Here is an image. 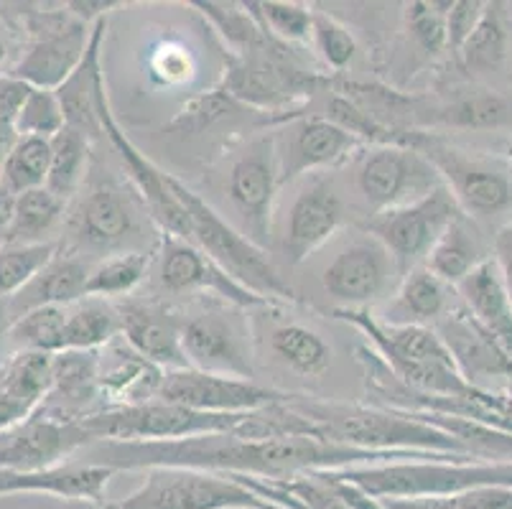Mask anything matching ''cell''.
<instances>
[{"label": "cell", "instance_id": "obj_1", "mask_svg": "<svg viewBox=\"0 0 512 509\" xmlns=\"http://www.w3.org/2000/svg\"><path fill=\"white\" fill-rule=\"evenodd\" d=\"M288 405L314 423L319 441L375 451V454H446L472 459L454 436L421 420L416 413L377 408V405L367 408V405L321 403L291 392H288Z\"/></svg>", "mask_w": 512, "mask_h": 509}, {"label": "cell", "instance_id": "obj_2", "mask_svg": "<svg viewBox=\"0 0 512 509\" xmlns=\"http://www.w3.org/2000/svg\"><path fill=\"white\" fill-rule=\"evenodd\" d=\"M334 319L367 336L370 347L390 372L411 390L446 398H479L482 390L469 385L434 326L385 324L370 308H334Z\"/></svg>", "mask_w": 512, "mask_h": 509}, {"label": "cell", "instance_id": "obj_3", "mask_svg": "<svg viewBox=\"0 0 512 509\" xmlns=\"http://www.w3.org/2000/svg\"><path fill=\"white\" fill-rule=\"evenodd\" d=\"M375 499L456 497L482 487H512V464L434 454L423 459L332 471Z\"/></svg>", "mask_w": 512, "mask_h": 509}, {"label": "cell", "instance_id": "obj_4", "mask_svg": "<svg viewBox=\"0 0 512 509\" xmlns=\"http://www.w3.org/2000/svg\"><path fill=\"white\" fill-rule=\"evenodd\" d=\"M171 186L179 196L181 207L186 209L189 219V237L186 242L197 245L199 250L207 252L214 263L232 275L237 283L250 288L258 296L268 298L278 308L299 303V296L288 286L273 260L265 255L260 245L242 235L240 227H232L222 214L214 212L197 191H192L181 179L171 174Z\"/></svg>", "mask_w": 512, "mask_h": 509}, {"label": "cell", "instance_id": "obj_5", "mask_svg": "<svg viewBox=\"0 0 512 509\" xmlns=\"http://www.w3.org/2000/svg\"><path fill=\"white\" fill-rule=\"evenodd\" d=\"M148 224L153 219L138 191L113 179H87L67 212L72 252L82 258L85 250L105 252L107 258L120 252H146Z\"/></svg>", "mask_w": 512, "mask_h": 509}, {"label": "cell", "instance_id": "obj_6", "mask_svg": "<svg viewBox=\"0 0 512 509\" xmlns=\"http://www.w3.org/2000/svg\"><path fill=\"white\" fill-rule=\"evenodd\" d=\"M332 77L301 67L296 54L286 44L250 54H227V67L217 90L225 92L237 105L273 112L276 120L299 102L311 100L316 92L327 90Z\"/></svg>", "mask_w": 512, "mask_h": 509}, {"label": "cell", "instance_id": "obj_7", "mask_svg": "<svg viewBox=\"0 0 512 509\" xmlns=\"http://www.w3.org/2000/svg\"><path fill=\"white\" fill-rule=\"evenodd\" d=\"M250 413L214 415L181 405L148 400L138 405H118L102 408L85 415L82 426L92 441L138 443V441H181V438L202 436H242L248 426Z\"/></svg>", "mask_w": 512, "mask_h": 509}, {"label": "cell", "instance_id": "obj_8", "mask_svg": "<svg viewBox=\"0 0 512 509\" xmlns=\"http://www.w3.org/2000/svg\"><path fill=\"white\" fill-rule=\"evenodd\" d=\"M413 148L434 163L441 181L469 219L492 222L512 212V171L507 163L474 156L428 133H416Z\"/></svg>", "mask_w": 512, "mask_h": 509}, {"label": "cell", "instance_id": "obj_9", "mask_svg": "<svg viewBox=\"0 0 512 509\" xmlns=\"http://www.w3.org/2000/svg\"><path fill=\"white\" fill-rule=\"evenodd\" d=\"M230 474L158 466L146 469V479L133 494L110 509H273Z\"/></svg>", "mask_w": 512, "mask_h": 509}, {"label": "cell", "instance_id": "obj_10", "mask_svg": "<svg viewBox=\"0 0 512 509\" xmlns=\"http://www.w3.org/2000/svg\"><path fill=\"white\" fill-rule=\"evenodd\" d=\"M245 308L212 301L184 316L181 347L189 367L214 375L253 380V339Z\"/></svg>", "mask_w": 512, "mask_h": 509}, {"label": "cell", "instance_id": "obj_11", "mask_svg": "<svg viewBox=\"0 0 512 509\" xmlns=\"http://www.w3.org/2000/svg\"><path fill=\"white\" fill-rule=\"evenodd\" d=\"M26 28L31 41L8 74L29 87L59 90L85 59L92 26L62 8V11H31Z\"/></svg>", "mask_w": 512, "mask_h": 509}, {"label": "cell", "instance_id": "obj_12", "mask_svg": "<svg viewBox=\"0 0 512 509\" xmlns=\"http://www.w3.org/2000/svg\"><path fill=\"white\" fill-rule=\"evenodd\" d=\"M462 214L454 194L444 184L418 202L370 217L367 235L383 242L403 278L413 268H421L426 263L428 252L434 250L446 227Z\"/></svg>", "mask_w": 512, "mask_h": 509}, {"label": "cell", "instance_id": "obj_13", "mask_svg": "<svg viewBox=\"0 0 512 509\" xmlns=\"http://www.w3.org/2000/svg\"><path fill=\"white\" fill-rule=\"evenodd\" d=\"M281 189L276 135L263 133L237 153L225 179L227 199L240 219V232L255 245L271 240L273 204Z\"/></svg>", "mask_w": 512, "mask_h": 509}, {"label": "cell", "instance_id": "obj_14", "mask_svg": "<svg viewBox=\"0 0 512 509\" xmlns=\"http://www.w3.org/2000/svg\"><path fill=\"white\" fill-rule=\"evenodd\" d=\"M444 186L439 171L413 146H372L357 168V189L370 217L418 202Z\"/></svg>", "mask_w": 512, "mask_h": 509}, {"label": "cell", "instance_id": "obj_15", "mask_svg": "<svg viewBox=\"0 0 512 509\" xmlns=\"http://www.w3.org/2000/svg\"><path fill=\"white\" fill-rule=\"evenodd\" d=\"M156 280L158 286L169 293H197V296H212L214 301H225L237 308H278L268 298L258 296L242 283H237L227 270L209 258L207 252L199 250L192 242L181 237L161 235L156 247Z\"/></svg>", "mask_w": 512, "mask_h": 509}, {"label": "cell", "instance_id": "obj_16", "mask_svg": "<svg viewBox=\"0 0 512 509\" xmlns=\"http://www.w3.org/2000/svg\"><path fill=\"white\" fill-rule=\"evenodd\" d=\"M92 436L79 418H62L39 408L18 426L0 433V469L46 471L74 461L92 446Z\"/></svg>", "mask_w": 512, "mask_h": 509}, {"label": "cell", "instance_id": "obj_17", "mask_svg": "<svg viewBox=\"0 0 512 509\" xmlns=\"http://www.w3.org/2000/svg\"><path fill=\"white\" fill-rule=\"evenodd\" d=\"M278 125L281 133L273 135L281 166V186L293 184L306 174L337 168L365 146L357 135L324 115H293L278 120Z\"/></svg>", "mask_w": 512, "mask_h": 509}, {"label": "cell", "instance_id": "obj_18", "mask_svg": "<svg viewBox=\"0 0 512 509\" xmlns=\"http://www.w3.org/2000/svg\"><path fill=\"white\" fill-rule=\"evenodd\" d=\"M286 395L288 392L263 387L255 380H240V377L214 375V372L184 367V370L164 372L156 400L199 410V413L240 415L281 403Z\"/></svg>", "mask_w": 512, "mask_h": 509}, {"label": "cell", "instance_id": "obj_19", "mask_svg": "<svg viewBox=\"0 0 512 509\" xmlns=\"http://www.w3.org/2000/svg\"><path fill=\"white\" fill-rule=\"evenodd\" d=\"M395 278L400 270L393 255L380 240L362 235L334 255L321 273V286L337 308H370L395 286Z\"/></svg>", "mask_w": 512, "mask_h": 509}, {"label": "cell", "instance_id": "obj_20", "mask_svg": "<svg viewBox=\"0 0 512 509\" xmlns=\"http://www.w3.org/2000/svg\"><path fill=\"white\" fill-rule=\"evenodd\" d=\"M439 331L441 342L449 349L456 370L472 387L482 392H495V382H502L505 390L507 380L512 377V359L505 349L492 339L477 321L472 319L462 301L454 303L444 314V319L434 326ZM497 395V392H495Z\"/></svg>", "mask_w": 512, "mask_h": 509}, {"label": "cell", "instance_id": "obj_21", "mask_svg": "<svg viewBox=\"0 0 512 509\" xmlns=\"http://www.w3.org/2000/svg\"><path fill=\"white\" fill-rule=\"evenodd\" d=\"M344 227V202L334 179L316 176L291 204L283 235L288 265H301Z\"/></svg>", "mask_w": 512, "mask_h": 509}, {"label": "cell", "instance_id": "obj_22", "mask_svg": "<svg viewBox=\"0 0 512 509\" xmlns=\"http://www.w3.org/2000/svg\"><path fill=\"white\" fill-rule=\"evenodd\" d=\"M120 336L130 349L161 370L189 367L181 347L184 314L161 301L120 303Z\"/></svg>", "mask_w": 512, "mask_h": 509}, {"label": "cell", "instance_id": "obj_23", "mask_svg": "<svg viewBox=\"0 0 512 509\" xmlns=\"http://www.w3.org/2000/svg\"><path fill=\"white\" fill-rule=\"evenodd\" d=\"M118 471L100 464L69 461L46 471L0 469V497L46 494L69 504H107V484Z\"/></svg>", "mask_w": 512, "mask_h": 509}, {"label": "cell", "instance_id": "obj_24", "mask_svg": "<svg viewBox=\"0 0 512 509\" xmlns=\"http://www.w3.org/2000/svg\"><path fill=\"white\" fill-rule=\"evenodd\" d=\"M105 31L107 21L102 18V21L92 26L90 46H87L82 64L57 90L67 128L77 130L87 140H95L102 135L100 105L107 97L105 72H102V41H105Z\"/></svg>", "mask_w": 512, "mask_h": 509}, {"label": "cell", "instance_id": "obj_25", "mask_svg": "<svg viewBox=\"0 0 512 509\" xmlns=\"http://www.w3.org/2000/svg\"><path fill=\"white\" fill-rule=\"evenodd\" d=\"M454 291L472 319L512 359V301L495 258L490 255L484 263H479Z\"/></svg>", "mask_w": 512, "mask_h": 509}, {"label": "cell", "instance_id": "obj_26", "mask_svg": "<svg viewBox=\"0 0 512 509\" xmlns=\"http://www.w3.org/2000/svg\"><path fill=\"white\" fill-rule=\"evenodd\" d=\"M92 265L72 250H62L34 275L29 286L11 298L13 316H23L44 306H72L82 301L87 291Z\"/></svg>", "mask_w": 512, "mask_h": 509}, {"label": "cell", "instance_id": "obj_27", "mask_svg": "<svg viewBox=\"0 0 512 509\" xmlns=\"http://www.w3.org/2000/svg\"><path fill=\"white\" fill-rule=\"evenodd\" d=\"M454 288L436 278L426 265L413 268L400 278L393 303L385 311V324L400 326H436L444 314L454 306L451 301Z\"/></svg>", "mask_w": 512, "mask_h": 509}, {"label": "cell", "instance_id": "obj_28", "mask_svg": "<svg viewBox=\"0 0 512 509\" xmlns=\"http://www.w3.org/2000/svg\"><path fill=\"white\" fill-rule=\"evenodd\" d=\"M428 123L454 130L512 128V95L500 90H474L428 110Z\"/></svg>", "mask_w": 512, "mask_h": 509}, {"label": "cell", "instance_id": "obj_29", "mask_svg": "<svg viewBox=\"0 0 512 509\" xmlns=\"http://www.w3.org/2000/svg\"><path fill=\"white\" fill-rule=\"evenodd\" d=\"M487 258H490V255L484 252L482 240H479L477 230H474L472 219H469L467 214H462V217H456L454 222L446 227V232L439 237L434 250L428 252V258L423 265H426L436 278L444 280L446 286L456 288Z\"/></svg>", "mask_w": 512, "mask_h": 509}, {"label": "cell", "instance_id": "obj_30", "mask_svg": "<svg viewBox=\"0 0 512 509\" xmlns=\"http://www.w3.org/2000/svg\"><path fill=\"white\" fill-rule=\"evenodd\" d=\"M69 202L49 191L46 186L26 194H18L16 214H13L11 230L0 245H46L51 235L67 222Z\"/></svg>", "mask_w": 512, "mask_h": 509}, {"label": "cell", "instance_id": "obj_31", "mask_svg": "<svg viewBox=\"0 0 512 509\" xmlns=\"http://www.w3.org/2000/svg\"><path fill=\"white\" fill-rule=\"evenodd\" d=\"M271 352L286 370L301 377H321L332 367V347L324 336L299 321H281L268 336Z\"/></svg>", "mask_w": 512, "mask_h": 509}, {"label": "cell", "instance_id": "obj_32", "mask_svg": "<svg viewBox=\"0 0 512 509\" xmlns=\"http://www.w3.org/2000/svg\"><path fill=\"white\" fill-rule=\"evenodd\" d=\"M120 336V308L105 298H82L67 306L62 352H100Z\"/></svg>", "mask_w": 512, "mask_h": 509}, {"label": "cell", "instance_id": "obj_33", "mask_svg": "<svg viewBox=\"0 0 512 509\" xmlns=\"http://www.w3.org/2000/svg\"><path fill=\"white\" fill-rule=\"evenodd\" d=\"M510 56V23L502 3H487L474 34L459 49L456 62L469 74L497 72Z\"/></svg>", "mask_w": 512, "mask_h": 509}, {"label": "cell", "instance_id": "obj_34", "mask_svg": "<svg viewBox=\"0 0 512 509\" xmlns=\"http://www.w3.org/2000/svg\"><path fill=\"white\" fill-rule=\"evenodd\" d=\"M90 158L92 140H87L82 133L64 128L62 133L54 135L51 138V163L46 189L62 196L64 202H72L90 179Z\"/></svg>", "mask_w": 512, "mask_h": 509}, {"label": "cell", "instance_id": "obj_35", "mask_svg": "<svg viewBox=\"0 0 512 509\" xmlns=\"http://www.w3.org/2000/svg\"><path fill=\"white\" fill-rule=\"evenodd\" d=\"M0 385L11 392L21 405L36 413L54 387V354L13 352L0 362Z\"/></svg>", "mask_w": 512, "mask_h": 509}, {"label": "cell", "instance_id": "obj_36", "mask_svg": "<svg viewBox=\"0 0 512 509\" xmlns=\"http://www.w3.org/2000/svg\"><path fill=\"white\" fill-rule=\"evenodd\" d=\"M153 258H156V250L120 252V255H110V258L100 260L97 265H92L85 298L115 301V298L130 296L148 278L153 268Z\"/></svg>", "mask_w": 512, "mask_h": 509}, {"label": "cell", "instance_id": "obj_37", "mask_svg": "<svg viewBox=\"0 0 512 509\" xmlns=\"http://www.w3.org/2000/svg\"><path fill=\"white\" fill-rule=\"evenodd\" d=\"M51 163V140L46 138H23L13 143L6 163L0 168V184L13 194H26L46 186Z\"/></svg>", "mask_w": 512, "mask_h": 509}, {"label": "cell", "instance_id": "obj_38", "mask_svg": "<svg viewBox=\"0 0 512 509\" xmlns=\"http://www.w3.org/2000/svg\"><path fill=\"white\" fill-rule=\"evenodd\" d=\"M250 16L258 21L265 34L273 36L281 44H304L311 39V23L314 8L293 0H250L245 3Z\"/></svg>", "mask_w": 512, "mask_h": 509}, {"label": "cell", "instance_id": "obj_39", "mask_svg": "<svg viewBox=\"0 0 512 509\" xmlns=\"http://www.w3.org/2000/svg\"><path fill=\"white\" fill-rule=\"evenodd\" d=\"M64 324H67V306L34 308L13 321L8 339L13 342L16 352L21 349V352L62 354Z\"/></svg>", "mask_w": 512, "mask_h": 509}, {"label": "cell", "instance_id": "obj_40", "mask_svg": "<svg viewBox=\"0 0 512 509\" xmlns=\"http://www.w3.org/2000/svg\"><path fill=\"white\" fill-rule=\"evenodd\" d=\"M62 242L46 245H0V298L11 301L59 252Z\"/></svg>", "mask_w": 512, "mask_h": 509}, {"label": "cell", "instance_id": "obj_41", "mask_svg": "<svg viewBox=\"0 0 512 509\" xmlns=\"http://www.w3.org/2000/svg\"><path fill=\"white\" fill-rule=\"evenodd\" d=\"M451 3H436V0H413L403 6V28L421 54L436 56L449 51V36H446V16Z\"/></svg>", "mask_w": 512, "mask_h": 509}, {"label": "cell", "instance_id": "obj_42", "mask_svg": "<svg viewBox=\"0 0 512 509\" xmlns=\"http://www.w3.org/2000/svg\"><path fill=\"white\" fill-rule=\"evenodd\" d=\"M13 128H16V135H23V138L51 140L54 135L62 133L67 128V120H64V110L57 90L31 87L21 110H18L16 120H13Z\"/></svg>", "mask_w": 512, "mask_h": 509}, {"label": "cell", "instance_id": "obj_43", "mask_svg": "<svg viewBox=\"0 0 512 509\" xmlns=\"http://www.w3.org/2000/svg\"><path fill=\"white\" fill-rule=\"evenodd\" d=\"M311 46L314 54L319 56L321 64L332 72H344L357 56V39L355 34L337 21L334 16L314 8V23H311Z\"/></svg>", "mask_w": 512, "mask_h": 509}, {"label": "cell", "instance_id": "obj_44", "mask_svg": "<svg viewBox=\"0 0 512 509\" xmlns=\"http://www.w3.org/2000/svg\"><path fill=\"white\" fill-rule=\"evenodd\" d=\"M484 8H487V3H482V0H456V3H451L449 16H446V36H449L451 56L459 54V49L474 34Z\"/></svg>", "mask_w": 512, "mask_h": 509}, {"label": "cell", "instance_id": "obj_45", "mask_svg": "<svg viewBox=\"0 0 512 509\" xmlns=\"http://www.w3.org/2000/svg\"><path fill=\"white\" fill-rule=\"evenodd\" d=\"M192 56L181 46H164L151 56V77L158 84H181L192 77Z\"/></svg>", "mask_w": 512, "mask_h": 509}, {"label": "cell", "instance_id": "obj_46", "mask_svg": "<svg viewBox=\"0 0 512 509\" xmlns=\"http://www.w3.org/2000/svg\"><path fill=\"white\" fill-rule=\"evenodd\" d=\"M29 90V84L11 77V74L0 77V120H6V123H13V120H16L18 110H21Z\"/></svg>", "mask_w": 512, "mask_h": 509}, {"label": "cell", "instance_id": "obj_47", "mask_svg": "<svg viewBox=\"0 0 512 509\" xmlns=\"http://www.w3.org/2000/svg\"><path fill=\"white\" fill-rule=\"evenodd\" d=\"M492 258H495L497 268H500L502 280H505L507 293H510V301H512V222L505 224V227L495 235Z\"/></svg>", "mask_w": 512, "mask_h": 509}, {"label": "cell", "instance_id": "obj_48", "mask_svg": "<svg viewBox=\"0 0 512 509\" xmlns=\"http://www.w3.org/2000/svg\"><path fill=\"white\" fill-rule=\"evenodd\" d=\"M31 415V410L26 405L18 403L6 387L0 385V433L8 431V428L18 426L21 420H26Z\"/></svg>", "mask_w": 512, "mask_h": 509}, {"label": "cell", "instance_id": "obj_49", "mask_svg": "<svg viewBox=\"0 0 512 509\" xmlns=\"http://www.w3.org/2000/svg\"><path fill=\"white\" fill-rule=\"evenodd\" d=\"M16 199L18 196L13 191H8L6 186L0 184V242L8 235L13 222V214H16Z\"/></svg>", "mask_w": 512, "mask_h": 509}, {"label": "cell", "instance_id": "obj_50", "mask_svg": "<svg viewBox=\"0 0 512 509\" xmlns=\"http://www.w3.org/2000/svg\"><path fill=\"white\" fill-rule=\"evenodd\" d=\"M16 140H18V135H16V128H13V123L0 120V168H3V163H6L8 153H11V148Z\"/></svg>", "mask_w": 512, "mask_h": 509}, {"label": "cell", "instance_id": "obj_51", "mask_svg": "<svg viewBox=\"0 0 512 509\" xmlns=\"http://www.w3.org/2000/svg\"><path fill=\"white\" fill-rule=\"evenodd\" d=\"M13 321H16V316H13L11 311V301H8V298H0V342L8 339Z\"/></svg>", "mask_w": 512, "mask_h": 509}, {"label": "cell", "instance_id": "obj_52", "mask_svg": "<svg viewBox=\"0 0 512 509\" xmlns=\"http://www.w3.org/2000/svg\"><path fill=\"white\" fill-rule=\"evenodd\" d=\"M6 59H8V39H6V34L0 31V67L6 64Z\"/></svg>", "mask_w": 512, "mask_h": 509}, {"label": "cell", "instance_id": "obj_53", "mask_svg": "<svg viewBox=\"0 0 512 509\" xmlns=\"http://www.w3.org/2000/svg\"><path fill=\"white\" fill-rule=\"evenodd\" d=\"M67 509H110V502H107V504H87V502H79V504H69Z\"/></svg>", "mask_w": 512, "mask_h": 509}, {"label": "cell", "instance_id": "obj_54", "mask_svg": "<svg viewBox=\"0 0 512 509\" xmlns=\"http://www.w3.org/2000/svg\"><path fill=\"white\" fill-rule=\"evenodd\" d=\"M502 398H505L507 410H510V413H512V377H510V380H507L505 390H502Z\"/></svg>", "mask_w": 512, "mask_h": 509}, {"label": "cell", "instance_id": "obj_55", "mask_svg": "<svg viewBox=\"0 0 512 509\" xmlns=\"http://www.w3.org/2000/svg\"><path fill=\"white\" fill-rule=\"evenodd\" d=\"M507 166H510V171H512V148H510V161H507Z\"/></svg>", "mask_w": 512, "mask_h": 509}, {"label": "cell", "instance_id": "obj_56", "mask_svg": "<svg viewBox=\"0 0 512 509\" xmlns=\"http://www.w3.org/2000/svg\"><path fill=\"white\" fill-rule=\"evenodd\" d=\"M273 509H281V507H273Z\"/></svg>", "mask_w": 512, "mask_h": 509}]
</instances>
